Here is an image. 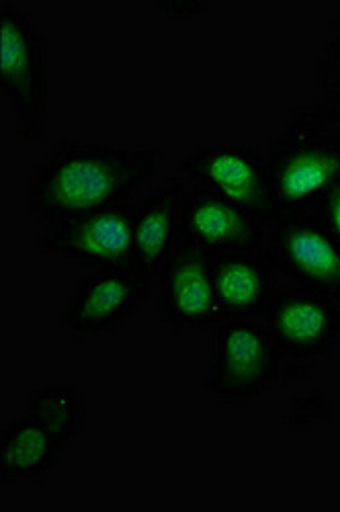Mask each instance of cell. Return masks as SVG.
I'll use <instances>...</instances> for the list:
<instances>
[{
    "instance_id": "obj_1",
    "label": "cell",
    "mask_w": 340,
    "mask_h": 512,
    "mask_svg": "<svg viewBox=\"0 0 340 512\" xmlns=\"http://www.w3.org/2000/svg\"><path fill=\"white\" fill-rule=\"evenodd\" d=\"M158 148H125L80 140H58L29 177L27 199L35 216L62 222L132 197L160 168Z\"/></svg>"
},
{
    "instance_id": "obj_2",
    "label": "cell",
    "mask_w": 340,
    "mask_h": 512,
    "mask_svg": "<svg viewBox=\"0 0 340 512\" xmlns=\"http://www.w3.org/2000/svg\"><path fill=\"white\" fill-rule=\"evenodd\" d=\"M0 91L17 119L19 136L44 140L48 115V39L33 15L13 0L0 3Z\"/></svg>"
},
{
    "instance_id": "obj_3",
    "label": "cell",
    "mask_w": 340,
    "mask_h": 512,
    "mask_svg": "<svg viewBox=\"0 0 340 512\" xmlns=\"http://www.w3.org/2000/svg\"><path fill=\"white\" fill-rule=\"evenodd\" d=\"M179 175L271 224L279 218L267 154L252 144H203L179 162Z\"/></svg>"
},
{
    "instance_id": "obj_4",
    "label": "cell",
    "mask_w": 340,
    "mask_h": 512,
    "mask_svg": "<svg viewBox=\"0 0 340 512\" xmlns=\"http://www.w3.org/2000/svg\"><path fill=\"white\" fill-rule=\"evenodd\" d=\"M281 353L265 324L234 318L214 328L205 388L216 398L244 402L265 396L279 377Z\"/></svg>"
},
{
    "instance_id": "obj_5",
    "label": "cell",
    "mask_w": 340,
    "mask_h": 512,
    "mask_svg": "<svg viewBox=\"0 0 340 512\" xmlns=\"http://www.w3.org/2000/svg\"><path fill=\"white\" fill-rule=\"evenodd\" d=\"M136 203L123 201L48 224L35 242L39 259H64L89 269H134Z\"/></svg>"
},
{
    "instance_id": "obj_6",
    "label": "cell",
    "mask_w": 340,
    "mask_h": 512,
    "mask_svg": "<svg viewBox=\"0 0 340 512\" xmlns=\"http://www.w3.org/2000/svg\"><path fill=\"white\" fill-rule=\"evenodd\" d=\"M281 216H300L340 185V130L320 136L277 134L267 152Z\"/></svg>"
},
{
    "instance_id": "obj_7",
    "label": "cell",
    "mask_w": 340,
    "mask_h": 512,
    "mask_svg": "<svg viewBox=\"0 0 340 512\" xmlns=\"http://www.w3.org/2000/svg\"><path fill=\"white\" fill-rule=\"evenodd\" d=\"M263 259L295 287L340 304V246L312 213L271 222Z\"/></svg>"
},
{
    "instance_id": "obj_8",
    "label": "cell",
    "mask_w": 340,
    "mask_h": 512,
    "mask_svg": "<svg viewBox=\"0 0 340 512\" xmlns=\"http://www.w3.org/2000/svg\"><path fill=\"white\" fill-rule=\"evenodd\" d=\"M265 328L281 357L324 359L340 345V304L291 285L271 297Z\"/></svg>"
},
{
    "instance_id": "obj_9",
    "label": "cell",
    "mask_w": 340,
    "mask_h": 512,
    "mask_svg": "<svg viewBox=\"0 0 340 512\" xmlns=\"http://www.w3.org/2000/svg\"><path fill=\"white\" fill-rule=\"evenodd\" d=\"M150 295V277L136 269H95L66 295L62 320L76 334H105L130 320Z\"/></svg>"
},
{
    "instance_id": "obj_10",
    "label": "cell",
    "mask_w": 340,
    "mask_h": 512,
    "mask_svg": "<svg viewBox=\"0 0 340 512\" xmlns=\"http://www.w3.org/2000/svg\"><path fill=\"white\" fill-rule=\"evenodd\" d=\"M211 256L181 236L173 256L158 273V314L175 330H203L224 320L211 283Z\"/></svg>"
},
{
    "instance_id": "obj_11",
    "label": "cell",
    "mask_w": 340,
    "mask_h": 512,
    "mask_svg": "<svg viewBox=\"0 0 340 512\" xmlns=\"http://www.w3.org/2000/svg\"><path fill=\"white\" fill-rule=\"evenodd\" d=\"M189 189L181 175L166 177L136 203L134 269L138 273L154 279L173 256L181 240Z\"/></svg>"
},
{
    "instance_id": "obj_12",
    "label": "cell",
    "mask_w": 340,
    "mask_h": 512,
    "mask_svg": "<svg viewBox=\"0 0 340 512\" xmlns=\"http://www.w3.org/2000/svg\"><path fill=\"white\" fill-rule=\"evenodd\" d=\"M181 236L209 254L259 252L265 244V224L242 207L201 187L189 189Z\"/></svg>"
},
{
    "instance_id": "obj_13",
    "label": "cell",
    "mask_w": 340,
    "mask_h": 512,
    "mask_svg": "<svg viewBox=\"0 0 340 512\" xmlns=\"http://www.w3.org/2000/svg\"><path fill=\"white\" fill-rule=\"evenodd\" d=\"M211 283L224 320L265 316L275 295V271L259 252H224L211 256Z\"/></svg>"
},
{
    "instance_id": "obj_14",
    "label": "cell",
    "mask_w": 340,
    "mask_h": 512,
    "mask_svg": "<svg viewBox=\"0 0 340 512\" xmlns=\"http://www.w3.org/2000/svg\"><path fill=\"white\" fill-rule=\"evenodd\" d=\"M68 447L35 416L11 418L0 441V474L5 480L31 482L48 478Z\"/></svg>"
},
{
    "instance_id": "obj_15",
    "label": "cell",
    "mask_w": 340,
    "mask_h": 512,
    "mask_svg": "<svg viewBox=\"0 0 340 512\" xmlns=\"http://www.w3.org/2000/svg\"><path fill=\"white\" fill-rule=\"evenodd\" d=\"M70 447L87 418V396L68 379H50L25 396V410Z\"/></svg>"
},
{
    "instance_id": "obj_16",
    "label": "cell",
    "mask_w": 340,
    "mask_h": 512,
    "mask_svg": "<svg viewBox=\"0 0 340 512\" xmlns=\"http://www.w3.org/2000/svg\"><path fill=\"white\" fill-rule=\"evenodd\" d=\"M340 130V93L320 95L289 109L283 134L287 136H320Z\"/></svg>"
},
{
    "instance_id": "obj_17",
    "label": "cell",
    "mask_w": 340,
    "mask_h": 512,
    "mask_svg": "<svg viewBox=\"0 0 340 512\" xmlns=\"http://www.w3.org/2000/svg\"><path fill=\"white\" fill-rule=\"evenodd\" d=\"M334 414L336 406L332 398L318 388H308L285 402L279 420L283 429L291 433H308L320 426H328L334 420Z\"/></svg>"
},
{
    "instance_id": "obj_18",
    "label": "cell",
    "mask_w": 340,
    "mask_h": 512,
    "mask_svg": "<svg viewBox=\"0 0 340 512\" xmlns=\"http://www.w3.org/2000/svg\"><path fill=\"white\" fill-rule=\"evenodd\" d=\"M312 216L324 226V230L340 246V185L328 191L312 209Z\"/></svg>"
},
{
    "instance_id": "obj_19",
    "label": "cell",
    "mask_w": 340,
    "mask_h": 512,
    "mask_svg": "<svg viewBox=\"0 0 340 512\" xmlns=\"http://www.w3.org/2000/svg\"><path fill=\"white\" fill-rule=\"evenodd\" d=\"M312 373H314V361L312 359L281 357L277 381L281 383L283 388L304 386V383H308L312 379Z\"/></svg>"
},
{
    "instance_id": "obj_20",
    "label": "cell",
    "mask_w": 340,
    "mask_h": 512,
    "mask_svg": "<svg viewBox=\"0 0 340 512\" xmlns=\"http://www.w3.org/2000/svg\"><path fill=\"white\" fill-rule=\"evenodd\" d=\"M148 7L168 17H197L209 9L201 0H152Z\"/></svg>"
},
{
    "instance_id": "obj_21",
    "label": "cell",
    "mask_w": 340,
    "mask_h": 512,
    "mask_svg": "<svg viewBox=\"0 0 340 512\" xmlns=\"http://www.w3.org/2000/svg\"><path fill=\"white\" fill-rule=\"evenodd\" d=\"M316 84L322 95L340 93V64L320 58L316 62Z\"/></svg>"
},
{
    "instance_id": "obj_22",
    "label": "cell",
    "mask_w": 340,
    "mask_h": 512,
    "mask_svg": "<svg viewBox=\"0 0 340 512\" xmlns=\"http://www.w3.org/2000/svg\"><path fill=\"white\" fill-rule=\"evenodd\" d=\"M320 54H322L324 60L340 64V37L326 33V37L322 39V44H320Z\"/></svg>"
},
{
    "instance_id": "obj_23",
    "label": "cell",
    "mask_w": 340,
    "mask_h": 512,
    "mask_svg": "<svg viewBox=\"0 0 340 512\" xmlns=\"http://www.w3.org/2000/svg\"><path fill=\"white\" fill-rule=\"evenodd\" d=\"M326 33L340 37V15H338V17H332V19L326 23Z\"/></svg>"
}]
</instances>
